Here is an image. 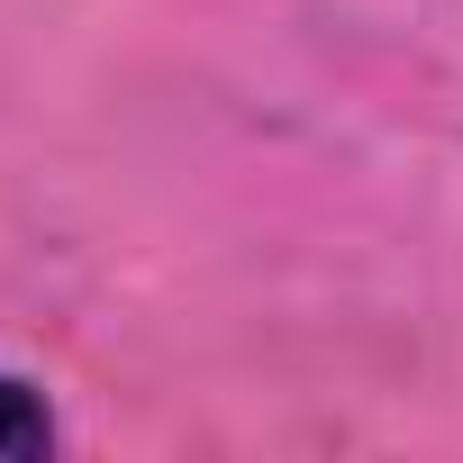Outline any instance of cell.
Returning <instances> with one entry per match:
<instances>
[{"instance_id":"6da1fadb","label":"cell","mask_w":463,"mask_h":463,"mask_svg":"<svg viewBox=\"0 0 463 463\" xmlns=\"http://www.w3.org/2000/svg\"><path fill=\"white\" fill-rule=\"evenodd\" d=\"M55 454V409L37 382L0 373V463H46Z\"/></svg>"}]
</instances>
